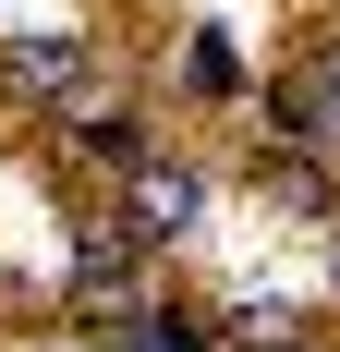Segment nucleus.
<instances>
[{"instance_id": "obj_2", "label": "nucleus", "mask_w": 340, "mask_h": 352, "mask_svg": "<svg viewBox=\"0 0 340 352\" xmlns=\"http://www.w3.org/2000/svg\"><path fill=\"white\" fill-rule=\"evenodd\" d=\"M182 98H243V61H231V36H182Z\"/></svg>"}, {"instance_id": "obj_1", "label": "nucleus", "mask_w": 340, "mask_h": 352, "mask_svg": "<svg viewBox=\"0 0 340 352\" xmlns=\"http://www.w3.org/2000/svg\"><path fill=\"white\" fill-rule=\"evenodd\" d=\"M195 219H206V170H195V158H134V231L182 243Z\"/></svg>"}, {"instance_id": "obj_3", "label": "nucleus", "mask_w": 340, "mask_h": 352, "mask_svg": "<svg viewBox=\"0 0 340 352\" xmlns=\"http://www.w3.org/2000/svg\"><path fill=\"white\" fill-rule=\"evenodd\" d=\"M134 352H195V340H182V328H158V340H134Z\"/></svg>"}]
</instances>
